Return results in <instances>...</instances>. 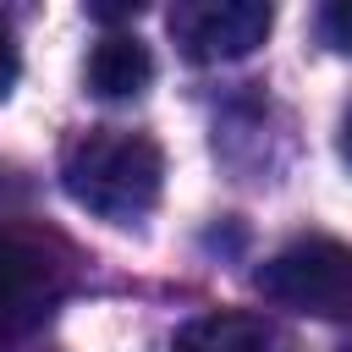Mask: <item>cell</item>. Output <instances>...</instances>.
Listing matches in <instances>:
<instances>
[{
	"instance_id": "cell-3",
	"label": "cell",
	"mask_w": 352,
	"mask_h": 352,
	"mask_svg": "<svg viewBox=\"0 0 352 352\" xmlns=\"http://www.w3.org/2000/svg\"><path fill=\"white\" fill-rule=\"evenodd\" d=\"M170 38L182 44L187 60L209 66V60H242L253 55L270 28H275V11L264 0H176L170 16H165Z\"/></svg>"
},
{
	"instance_id": "cell-7",
	"label": "cell",
	"mask_w": 352,
	"mask_h": 352,
	"mask_svg": "<svg viewBox=\"0 0 352 352\" xmlns=\"http://www.w3.org/2000/svg\"><path fill=\"white\" fill-rule=\"evenodd\" d=\"M319 33H324V44H336L341 55H352V0L324 6L319 11Z\"/></svg>"
},
{
	"instance_id": "cell-1",
	"label": "cell",
	"mask_w": 352,
	"mask_h": 352,
	"mask_svg": "<svg viewBox=\"0 0 352 352\" xmlns=\"http://www.w3.org/2000/svg\"><path fill=\"white\" fill-rule=\"evenodd\" d=\"M60 182L72 192V204H82L88 214L110 220V226H132L160 204L165 187V154L148 132H126V126H94L82 132L66 160H60Z\"/></svg>"
},
{
	"instance_id": "cell-2",
	"label": "cell",
	"mask_w": 352,
	"mask_h": 352,
	"mask_svg": "<svg viewBox=\"0 0 352 352\" xmlns=\"http://www.w3.org/2000/svg\"><path fill=\"white\" fill-rule=\"evenodd\" d=\"M253 280L280 308H297L314 319H352V248L330 236H302L280 248Z\"/></svg>"
},
{
	"instance_id": "cell-5",
	"label": "cell",
	"mask_w": 352,
	"mask_h": 352,
	"mask_svg": "<svg viewBox=\"0 0 352 352\" xmlns=\"http://www.w3.org/2000/svg\"><path fill=\"white\" fill-rule=\"evenodd\" d=\"M176 352H292L286 330L264 314H242V308H220L192 319L176 336Z\"/></svg>"
},
{
	"instance_id": "cell-8",
	"label": "cell",
	"mask_w": 352,
	"mask_h": 352,
	"mask_svg": "<svg viewBox=\"0 0 352 352\" xmlns=\"http://www.w3.org/2000/svg\"><path fill=\"white\" fill-rule=\"evenodd\" d=\"M16 72H22V50H16V33L0 22V99L16 88Z\"/></svg>"
},
{
	"instance_id": "cell-4",
	"label": "cell",
	"mask_w": 352,
	"mask_h": 352,
	"mask_svg": "<svg viewBox=\"0 0 352 352\" xmlns=\"http://www.w3.org/2000/svg\"><path fill=\"white\" fill-rule=\"evenodd\" d=\"M50 275L55 264L22 242V236H0V352L38 319V308L50 302Z\"/></svg>"
},
{
	"instance_id": "cell-9",
	"label": "cell",
	"mask_w": 352,
	"mask_h": 352,
	"mask_svg": "<svg viewBox=\"0 0 352 352\" xmlns=\"http://www.w3.org/2000/svg\"><path fill=\"white\" fill-rule=\"evenodd\" d=\"M341 154H346V165H352V116H346V126H341Z\"/></svg>"
},
{
	"instance_id": "cell-6",
	"label": "cell",
	"mask_w": 352,
	"mask_h": 352,
	"mask_svg": "<svg viewBox=\"0 0 352 352\" xmlns=\"http://www.w3.org/2000/svg\"><path fill=\"white\" fill-rule=\"evenodd\" d=\"M154 82V55L138 33H104L88 55V88L99 99H138Z\"/></svg>"
}]
</instances>
